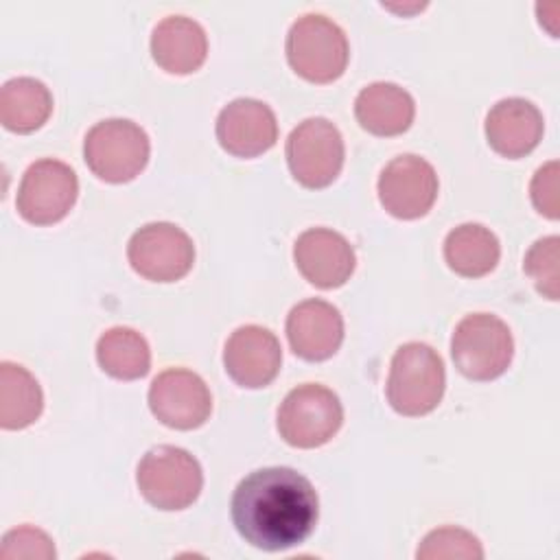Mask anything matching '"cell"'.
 <instances>
[{
    "label": "cell",
    "mask_w": 560,
    "mask_h": 560,
    "mask_svg": "<svg viewBox=\"0 0 560 560\" xmlns=\"http://www.w3.org/2000/svg\"><path fill=\"white\" fill-rule=\"evenodd\" d=\"M438 197L435 168L420 155L402 153L385 164L378 177V199L398 219L427 214Z\"/></svg>",
    "instance_id": "12"
},
{
    "label": "cell",
    "mask_w": 560,
    "mask_h": 560,
    "mask_svg": "<svg viewBox=\"0 0 560 560\" xmlns=\"http://www.w3.org/2000/svg\"><path fill=\"white\" fill-rule=\"evenodd\" d=\"M230 508L241 538L265 551H282L304 542L319 514L313 483L287 466L249 472L236 486Z\"/></svg>",
    "instance_id": "1"
},
{
    "label": "cell",
    "mask_w": 560,
    "mask_h": 560,
    "mask_svg": "<svg viewBox=\"0 0 560 560\" xmlns=\"http://www.w3.org/2000/svg\"><path fill=\"white\" fill-rule=\"evenodd\" d=\"M217 138L232 155H260L278 140L276 114L258 98H234L217 116Z\"/></svg>",
    "instance_id": "14"
},
{
    "label": "cell",
    "mask_w": 560,
    "mask_h": 560,
    "mask_svg": "<svg viewBox=\"0 0 560 560\" xmlns=\"http://www.w3.org/2000/svg\"><path fill=\"white\" fill-rule=\"evenodd\" d=\"M558 258H560V238L558 236H545L538 238L529 252L525 254L523 269L534 280L536 289L549 298H560V271H558Z\"/></svg>",
    "instance_id": "25"
},
{
    "label": "cell",
    "mask_w": 560,
    "mask_h": 560,
    "mask_svg": "<svg viewBox=\"0 0 560 560\" xmlns=\"http://www.w3.org/2000/svg\"><path fill=\"white\" fill-rule=\"evenodd\" d=\"M542 114L525 98L510 96L492 105L486 116V138L505 158H521L536 149L542 138Z\"/></svg>",
    "instance_id": "17"
},
{
    "label": "cell",
    "mask_w": 560,
    "mask_h": 560,
    "mask_svg": "<svg viewBox=\"0 0 560 560\" xmlns=\"http://www.w3.org/2000/svg\"><path fill=\"white\" fill-rule=\"evenodd\" d=\"M446 385L442 357L422 341L402 343L389 363L387 400L402 416H424L438 407Z\"/></svg>",
    "instance_id": "2"
},
{
    "label": "cell",
    "mask_w": 560,
    "mask_h": 560,
    "mask_svg": "<svg viewBox=\"0 0 560 560\" xmlns=\"http://www.w3.org/2000/svg\"><path fill=\"white\" fill-rule=\"evenodd\" d=\"M300 273L319 289L341 287L354 271V249L346 236L328 228L302 232L293 245Z\"/></svg>",
    "instance_id": "15"
},
{
    "label": "cell",
    "mask_w": 560,
    "mask_h": 560,
    "mask_svg": "<svg viewBox=\"0 0 560 560\" xmlns=\"http://www.w3.org/2000/svg\"><path fill=\"white\" fill-rule=\"evenodd\" d=\"M343 422V407L337 394L317 383L291 389L278 409V431L287 444L315 448L326 444Z\"/></svg>",
    "instance_id": "7"
},
{
    "label": "cell",
    "mask_w": 560,
    "mask_h": 560,
    "mask_svg": "<svg viewBox=\"0 0 560 560\" xmlns=\"http://www.w3.org/2000/svg\"><path fill=\"white\" fill-rule=\"evenodd\" d=\"M499 256V238L481 223H462L451 230L444 241V258L448 267L466 278L490 273L497 267Z\"/></svg>",
    "instance_id": "21"
},
{
    "label": "cell",
    "mask_w": 560,
    "mask_h": 560,
    "mask_svg": "<svg viewBox=\"0 0 560 560\" xmlns=\"http://www.w3.org/2000/svg\"><path fill=\"white\" fill-rule=\"evenodd\" d=\"M418 560H453V558H466V560H481L483 558V549L481 542L477 540V536H472L470 532L462 529V527H440L429 532L418 551H416Z\"/></svg>",
    "instance_id": "24"
},
{
    "label": "cell",
    "mask_w": 560,
    "mask_h": 560,
    "mask_svg": "<svg viewBox=\"0 0 560 560\" xmlns=\"http://www.w3.org/2000/svg\"><path fill=\"white\" fill-rule=\"evenodd\" d=\"M416 103L411 94L389 81L365 85L354 98V116L374 136H398L413 122Z\"/></svg>",
    "instance_id": "19"
},
{
    "label": "cell",
    "mask_w": 560,
    "mask_h": 560,
    "mask_svg": "<svg viewBox=\"0 0 560 560\" xmlns=\"http://www.w3.org/2000/svg\"><path fill=\"white\" fill-rule=\"evenodd\" d=\"M291 68L313 83L339 79L348 63V39L337 22L322 13L298 18L287 35Z\"/></svg>",
    "instance_id": "3"
},
{
    "label": "cell",
    "mask_w": 560,
    "mask_h": 560,
    "mask_svg": "<svg viewBox=\"0 0 560 560\" xmlns=\"http://www.w3.org/2000/svg\"><path fill=\"white\" fill-rule=\"evenodd\" d=\"M291 175L306 188H324L335 182L343 166V138L322 116L302 120L287 140Z\"/></svg>",
    "instance_id": "8"
},
{
    "label": "cell",
    "mask_w": 560,
    "mask_h": 560,
    "mask_svg": "<svg viewBox=\"0 0 560 560\" xmlns=\"http://www.w3.org/2000/svg\"><path fill=\"white\" fill-rule=\"evenodd\" d=\"M536 210L549 219H558V162L551 160L540 166L529 186Z\"/></svg>",
    "instance_id": "27"
},
{
    "label": "cell",
    "mask_w": 560,
    "mask_h": 560,
    "mask_svg": "<svg viewBox=\"0 0 560 560\" xmlns=\"http://www.w3.org/2000/svg\"><path fill=\"white\" fill-rule=\"evenodd\" d=\"M127 258L142 278L173 282L190 271L195 245L175 223L155 221L133 232L127 245Z\"/></svg>",
    "instance_id": "10"
},
{
    "label": "cell",
    "mask_w": 560,
    "mask_h": 560,
    "mask_svg": "<svg viewBox=\"0 0 560 560\" xmlns=\"http://www.w3.org/2000/svg\"><path fill=\"white\" fill-rule=\"evenodd\" d=\"M287 339L291 350L306 361L332 357L343 341V317L326 300H304L287 317Z\"/></svg>",
    "instance_id": "16"
},
{
    "label": "cell",
    "mask_w": 560,
    "mask_h": 560,
    "mask_svg": "<svg viewBox=\"0 0 560 560\" xmlns=\"http://www.w3.org/2000/svg\"><path fill=\"white\" fill-rule=\"evenodd\" d=\"M44 407L42 387L35 376L11 361L0 363V424L24 429L33 424Z\"/></svg>",
    "instance_id": "22"
},
{
    "label": "cell",
    "mask_w": 560,
    "mask_h": 560,
    "mask_svg": "<svg viewBox=\"0 0 560 560\" xmlns=\"http://www.w3.org/2000/svg\"><path fill=\"white\" fill-rule=\"evenodd\" d=\"M151 55L160 68L173 74L195 72L208 55L203 26L186 15H168L155 24L151 35Z\"/></svg>",
    "instance_id": "18"
},
{
    "label": "cell",
    "mask_w": 560,
    "mask_h": 560,
    "mask_svg": "<svg viewBox=\"0 0 560 560\" xmlns=\"http://www.w3.org/2000/svg\"><path fill=\"white\" fill-rule=\"evenodd\" d=\"M455 368L472 381L501 376L514 354V339L503 319L492 313H470L455 326L451 339Z\"/></svg>",
    "instance_id": "6"
},
{
    "label": "cell",
    "mask_w": 560,
    "mask_h": 560,
    "mask_svg": "<svg viewBox=\"0 0 560 560\" xmlns=\"http://www.w3.org/2000/svg\"><path fill=\"white\" fill-rule=\"evenodd\" d=\"M77 173L66 162L44 158L24 171L15 206L28 223L50 225L70 212L77 201Z\"/></svg>",
    "instance_id": "9"
},
{
    "label": "cell",
    "mask_w": 560,
    "mask_h": 560,
    "mask_svg": "<svg viewBox=\"0 0 560 560\" xmlns=\"http://www.w3.org/2000/svg\"><path fill=\"white\" fill-rule=\"evenodd\" d=\"M282 363V350L276 335L258 324L236 328L223 350L225 372L241 387L258 389L269 385Z\"/></svg>",
    "instance_id": "13"
},
{
    "label": "cell",
    "mask_w": 560,
    "mask_h": 560,
    "mask_svg": "<svg viewBox=\"0 0 560 560\" xmlns=\"http://www.w3.org/2000/svg\"><path fill=\"white\" fill-rule=\"evenodd\" d=\"M96 359L109 376L120 381L140 378L151 368V350L147 339L127 326H114L98 337Z\"/></svg>",
    "instance_id": "23"
},
{
    "label": "cell",
    "mask_w": 560,
    "mask_h": 560,
    "mask_svg": "<svg viewBox=\"0 0 560 560\" xmlns=\"http://www.w3.org/2000/svg\"><path fill=\"white\" fill-rule=\"evenodd\" d=\"M147 131L127 118L96 122L83 140V158L90 171L112 184H122L140 175L149 160Z\"/></svg>",
    "instance_id": "5"
},
{
    "label": "cell",
    "mask_w": 560,
    "mask_h": 560,
    "mask_svg": "<svg viewBox=\"0 0 560 560\" xmlns=\"http://www.w3.org/2000/svg\"><path fill=\"white\" fill-rule=\"evenodd\" d=\"M136 481L142 497L158 510H184L199 497L203 472L186 448L160 444L142 455Z\"/></svg>",
    "instance_id": "4"
},
{
    "label": "cell",
    "mask_w": 560,
    "mask_h": 560,
    "mask_svg": "<svg viewBox=\"0 0 560 560\" xmlns=\"http://www.w3.org/2000/svg\"><path fill=\"white\" fill-rule=\"evenodd\" d=\"M50 112L52 94L39 79L15 77L0 90V122L9 131H35L48 120Z\"/></svg>",
    "instance_id": "20"
},
{
    "label": "cell",
    "mask_w": 560,
    "mask_h": 560,
    "mask_svg": "<svg viewBox=\"0 0 560 560\" xmlns=\"http://www.w3.org/2000/svg\"><path fill=\"white\" fill-rule=\"evenodd\" d=\"M153 416L171 429H197L212 411V396L203 378L184 368L160 372L149 387Z\"/></svg>",
    "instance_id": "11"
},
{
    "label": "cell",
    "mask_w": 560,
    "mask_h": 560,
    "mask_svg": "<svg viewBox=\"0 0 560 560\" xmlns=\"http://www.w3.org/2000/svg\"><path fill=\"white\" fill-rule=\"evenodd\" d=\"M55 545L50 540V536L37 527L24 525L18 529H11L4 534L2 538V547H0V558L9 560V558H39V560H50L55 558Z\"/></svg>",
    "instance_id": "26"
}]
</instances>
